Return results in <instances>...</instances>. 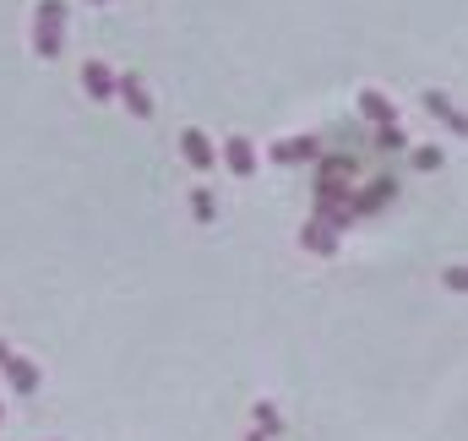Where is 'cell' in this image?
<instances>
[{
	"label": "cell",
	"mask_w": 468,
	"mask_h": 441,
	"mask_svg": "<svg viewBox=\"0 0 468 441\" xmlns=\"http://www.w3.org/2000/svg\"><path fill=\"white\" fill-rule=\"evenodd\" d=\"M251 415H256V431H262V436H278V431H284V420H278V409H273V404H256Z\"/></svg>",
	"instance_id": "obj_13"
},
{
	"label": "cell",
	"mask_w": 468,
	"mask_h": 441,
	"mask_svg": "<svg viewBox=\"0 0 468 441\" xmlns=\"http://www.w3.org/2000/svg\"><path fill=\"white\" fill-rule=\"evenodd\" d=\"M82 93H87L93 104H109V98H120V76L93 55V60H82Z\"/></svg>",
	"instance_id": "obj_2"
},
{
	"label": "cell",
	"mask_w": 468,
	"mask_h": 441,
	"mask_svg": "<svg viewBox=\"0 0 468 441\" xmlns=\"http://www.w3.org/2000/svg\"><path fill=\"white\" fill-rule=\"evenodd\" d=\"M87 5H104V0H87Z\"/></svg>",
	"instance_id": "obj_19"
},
{
	"label": "cell",
	"mask_w": 468,
	"mask_h": 441,
	"mask_svg": "<svg viewBox=\"0 0 468 441\" xmlns=\"http://www.w3.org/2000/svg\"><path fill=\"white\" fill-rule=\"evenodd\" d=\"M120 104L136 115V120H147L153 115V98H147V87H142V76H120Z\"/></svg>",
	"instance_id": "obj_9"
},
{
	"label": "cell",
	"mask_w": 468,
	"mask_h": 441,
	"mask_svg": "<svg viewBox=\"0 0 468 441\" xmlns=\"http://www.w3.org/2000/svg\"><path fill=\"white\" fill-rule=\"evenodd\" d=\"M0 371H5V382L27 398V393H38V371H33V360H22V355H5L0 360Z\"/></svg>",
	"instance_id": "obj_8"
},
{
	"label": "cell",
	"mask_w": 468,
	"mask_h": 441,
	"mask_svg": "<svg viewBox=\"0 0 468 441\" xmlns=\"http://www.w3.org/2000/svg\"><path fill=\"white\" fill-rule=\"evenodd\" d=\"M414 169H442V147H414Z\"/></svg>",
	"instance_id": "obj_14"
},
{
	"label": "cell",
	"mask_w": 468,
	"mask_h": 441,
	"mask_svg": "<svg viewBox=\"0 0 468 441\" xmlns=\"http://www.w3.org/2000/svg\"><path fill=\"white\" fill-rule=\"evenodd\" d=\"M300 246H305V251H322V256H327V251L338 246V229H333V224H322V218H311V224H305V235H300Z\"/></svg>",
	"instance_id": "obj_11"
},
{
	"label": "cell",
	"mask_w": 468,
	"mask_h": 441,
	"mask_svg": "<svg viewBox=\"0 0 468 441\" xmlns=\"http://www.w3.org/2000/svg\"><path fill=\"white\" fill-rule=\"evenodd\" d=\"M245 441H267V436H262V431H256V436H245Z\"/></svg>",
	"instance_id": "obj_17"
},
{
	"label": "cell",
	"mask_w": 468,
	"mask_h": 441,
	"mask_svg": "<svg viewBox=\"0 0 468 441\" xmlns=\"http://www.w3.org/2000/svg\"><path fill=\"white\" fill-rule=\"evenodd\" d=\"M180 153H185V164H191V169H213V164H218V147H213V136H207V131H196V125L180 136Z\"/></svg>",
	"instance_id": "obj_4"
},
{
	"label": "cell",
	"mask_w": 468,
	"mask_h": 441,
	"mask_svg": "<svg viewBox=\"0 0 468 441\" xmlns=\"http://www.w3.org/2000/svg\"><path fill=\"white\" fill-rule=\"evenodd\" d=\"M60 38H65V5L60 0H38V11H33V55L38 60H60Z\"/></svg>",
	"instance_id": "obj_1"
},
{
	"label": "cell",
	"mask_w": 468,
	"mask_h": 441,
	"mask_svg": "<svg viewBox=\"0 0 468 441\" xmlns=\"http://www.w3.org/2000/svg\"><path fill=\"white\" fill-rule=\"evenodd\" d=\"M191 213H196V224H213V218H218V202H213V191H207V185H196V191H191Z\"/></svg>",
	"instance_id": "obj_12"
},
{
	"label": "cell",
	"mask_w": 468,
	"mask_h": 441,
	"mask_svg": "<svg viewBox=\"0 0 468 441\" xmlns=\"http://www.w3.org/2000/svg\"><path fill=\"white\" fill-rule=\"evenodd\" d=\"M442 284H447V289H458V295H468V267H447V273H442Z\"/></svg>",
	"instance_id": "obj_16"
},
{
	"label": "cell",
	"mask_w": 468,
	"mask_h": 441,
	"mask_svg": "<svg viewBox=\"0 0 468 441\" xmlns=\"http://www.w3.org/2000/svg\"><path fill=\"white\" fill-rule=\"evenodd\" d=\"M218 158H224V164H229L240 180H251V175H256V142H251V136H229Z\"/></svg>",
	"instance_id": "obj_5"
},
{
	"label": "cell",
	"mask_w": 468,
	"mask_h": 441,
	"mask_svg": "<svg viewBox=\"0 0 468 441\" xmlns=\"http://www.w3.org/2000/svg\"><path fill=\"white\" fill-rule=\"evenodd\" d=\"M360 115H365L376 131H382V125H398V109H393V98H387L382 87H365V93H360Z\"/></svg>",
	"instance_id": "obj_6"
},
{
	"label": "cell",
	"mask_w": 468,
	"mask_h": 441,
	"mask_svg": "<svg viewBox=\"0 0 468 441\" xmlns=\"http://www.w3.org/2000/svg\"><path fill=\"white\" fill-rule=\"evenodd\" d=\"M267 158L273 164H311V158H322V142L316 136H289V142H273Z\"/></svg>",
	"instance_id": "obj_3"
},
{
	"label": "cell",
	"mask_w": 468,
	"mask_h": 441,
	"mask_svg": "<svg viewBox=\"0 0 468 441\" xmlns=\"http://www.w3.org/2000/svg\"><path fill=\"white\" fill-rule=\"evenodd\" d=\"M382 147H387V153H403V147H409V136H403L398 125H382Z\"/></svg>",
	"instance_id": "obj_15"
},
{
	"label": "cell",
	"mask_w": 468,
	"mask_h": 441,
	"mask_svg": "<svg viewBox=\"0 0 468 441\" xmlns=\"http://www.w3.org/2000/svg\"><path fill=\"white\" fill-rule=\"evenodd\" d=\"M425 109H431V115H436L453 136H468V115L453 104V98H447V93H425Z\"/></svg>",
	"instance_id": "obj_7"
},
{
	"label": "cell",
	"mask_w": 468,
	"mask_h": 441,
	"mask_svg": "<svg viewBox=\"0 0 468 441\" xmlns=\"http://www.w3.org/2000/svg\"><path fill=\"white\" fill-rule=\"evenodd\" d=\"M5 355H11V349H5V344H0V360H5Z\"/></svg>",
	"instance_id": "obj_18"
},
{
	"label": "cell",
	"mask_w": 468,
	"mask_h": 441,
	"mask_svg": "<svg viewBox=\"0 0 468 441\" xmlns=\"http://www.w3.org/2000/svg\"><path fill=\"white\" fill-rule=\"evenodd\" d=\"M393 191H398V180H376L371 191H354V218H360V213H376V207H387V202H393Z\"/></svg>",
	"instance_id": "obj_10"
}]
</instances>
